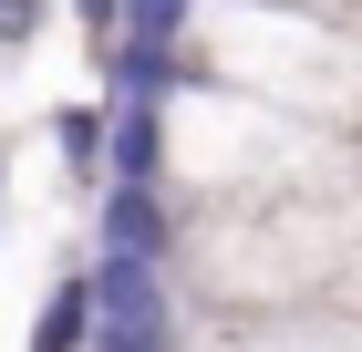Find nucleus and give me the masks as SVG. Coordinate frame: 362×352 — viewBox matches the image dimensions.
Instances as JSON below:
<instances>
[{"mask_svg": "<svg viewBox=\"0 0 362 352\" xmlns=\"http://www.w3.org/2000/svg\"><path fill=\"white\" fill-rule=\"evenodd\" d=\"M300 11H341V21H362V0H300Z\"/></svg>", "mask_w": 362, "mask_h": 352, "instance_id": "obj_8", "label": "nucleus"}, {"mask_svg": "<svg viewBox=\"0 0 362 352\" xmlns=\"http://www.w3.org/2000/svg\"><path fill=\"white\" fill-rule=\"evenodd\" d=\"M52 156H62V187H104L114 176V104L104 93L52 104Z\"/></svg>", "mask_w": 362, "mask_h": 352, "instance_id": "obj_5", "label": "nucleus"}, {"mask_svg": "<svg viewBox=\"0 0 362 352\" xmlns=\"http://www.w3.org/2000/svg\"><path fill=\"white\" fill-rule=\"evenodd\" d=\"M0 217H11V156H0Z\"/></svg>", "mask_w": 362, "mask_h": 352, "instance_id": "obj_9", "label": "nucleus"}, {"mask_svg": "<svg viewBox=\"0 0 362 352\" xmlns=\"http://www.w3.org/2000/svg\"><path fill=\"white\" fill-rule=\"evenodd\" d=\"M135 21V62L145 83L156 73H197L228 83L249 104H279L321 125V135L362 145V21L341 11H300V0H124Z\"/></svg>", "mask_w": 362, "mask_h": 352, "instance_id": "obj_3", "label": "nucleus"}, {"mask_svg": "<svg viewBox=\"0 0 362 352\" xmlns=\"http://www.w3.org/2000/svg\"><path fill=\"white\" fill-rule=\"evenodd\" d=\"M156 352H362V311H249V322H228V311H187L176 300Z\"/></svg>", "mask_w": 362, "mask_h": 352, "instance_id": "obj_4", "label": "nucleus"}, {"mask_svg": "<svg viewBox=\"0 0 362 352\" xmlns=\"http://www.w3.org/2000/svg\"><path fill=\"white\" fill-rule=\"evenodd\" d=\"M42 11H52V0H0V52H31V42H42Z\"/></svg>", "mask_w": 362, "mask_h": 352, "instance_id": "obj_7", "label": "nucleus"}, {"mask_svg": "<svg viewBox=\"0 0 362 352\" xmlns=\"http://www.w3.org/2000/svg\"><path fill=\"white\" fill-rule=\"evenodd\" d=\"M145 259L187 311H228V322H249V311H362V166L156 217Z\"/></svg>", "mask_w": 362, "mask_h": 352, "instance_id": "obj_1", "label": "nucleus"}, {"mask_svg": "<svg viewBox=\"0 0 362 352\" xmlns=\"http://www.w3.org/2000/svg\"><path fill=\"white\" fill-rule=\"evenodd\" d=\"M352 166H362L352 135H321L300 114L249 104V93L197 83V73H156L145 104H114V176L104 187H135L156 217H187V208H228V197L352 176Z\"/></svg>", "mask_w": 362, "mask_h": 352, "instance_id": "obj_2", "label": "nucleus"}, {"mask_svg": "<svg viewBox=\"0 0 362 352\" xmlns=\"http://www.w3.org/2000/svg\"><path fill=\"white\" fill-rule=\"evenodd\" d=\"M93 342V270H62L31 311V352H83Z\"/></svg>", "mask_w": 362, "mask_h": 352, "instance_id": "obj_6", "label": "nucleus"}]
</instances>
